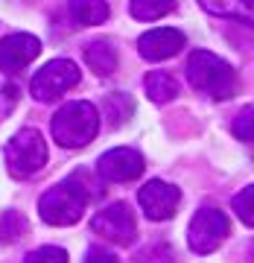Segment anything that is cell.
I'll return each mask as SVG.
<instances>
[{"label":"cell","instance_id":"cell-1","mask_svg":"<svg viewBox=\"0 0 254 263\" xmlns=\"http://www.w3.org/2000/svg\"><path fill=\"white\" fill-rule=\"evenodd\" d=\"M187 79L190 85L213 100H228L237 91V73L225 59L207 50H193L187 59Z\"/></svg>","mask_w":254,"mask_h":263},{"label":"cell","instance_id":"cell-16","mask_svg":"<svg viewBox=\"0 0 254 263\" xmlns=\"http://www.w3.org/2000/svg\"><path fill=\"white\" fill-rule=\"evenodd\" d=\"M175 9V0H132L129 12L138 21H158Z\"/></svg>","mask_w":254,"mask_h":263},{"label":"cell","instance_id":"cell-10","mask_svg":"<svg viewBox=\"0 0 254 263\" xmlns=\"http://www.w3.org/2000/svg\"><path fill=\"white\" fill-rule=\"evenodd\" d=\"M96 173L105 181H134L143 173V158L129 146L108 149L103 158L96 161Z\"/></svg>","mask_w":254,"mask_h":263},{"label":"cell","instance_id":"cell-7","mask_svg":"<svg viewBox=\"0 0 254 263\" xmlns=\"http://www.w3.org/2000/svg\"><path fill=\"white\" fill-rule=\"evenodd\" d=\"M91 228H94V234L105 237V240H111V243H117V246H132L134 234H138L134 214L126 202H114V205L103 208V211L91 219Z\"/></svg>","mask_w":254,"mask_h":263},{"label":"cell","instance_id":"cell-3","mask_svg":"<svg viewBox=\"0 0 254 263\" xmlns=\"http://www.w3.org/2000/svg\"><path fill=\"white\" fill-rule=\"evenodd\" d=\"M88 199H91V193L85 187H79L76 181H65V184L50 187L41 196L38 214H41V219L47 226H73V222L82 219Z\"/></svg>","mask_w":254,"mask_h":263},{"label":"cell","instance_id":"cell-9","mask_svg":"<svg viewBox=\"0 0 254 263\" xmlns=\"http://www.w3.org/2000/svg\"><path fill=\"white\" fill-rule=\"evenodd\" d=\"M41 53V41L29 32H15L0 41V70L3 73H18L21 67L35 62Z\"/></svg>","mask_w":254,"mask_h":263},{"label":"cell","instance_id":"cell-4","mask_svg":"<svg viewBox=\"0 0 254 263\" xmlns=\"http://www.w3.org/2000/svg\"><path fill=\"white\" fill-rule=\"evenodd\" d=\"M6 164L9 173L18 179H27L47 164V143L38 129H21L9 143H6Z\"/></svg>","mask_w":254,"mask_h":263},{"label":"cell","instance_id":"cell-18","mask_svg":"<svg viewBox=\"0 0 254 263\" xmlns=\"http://www.w3.org/2000/svg\"><path fill=\"white\" fill-rule=\"evenodd\" d=\"M134 263H172V249L167 243H152L134 257Z\"/></svg>","mask_w":254,"mask_h":263},{"label":"cell","instance_id":"cell-8","mask_svg":"<svg viewBox=\"0 0 254 263\" xmlns=\"http://www.w3.org/2000/svg\"><path fill=\"white\" fill-rule=\"evenodd\" d=\"M138 202H141L143 214L149 216L152 222H161V219H172V216H175L181 193H179V187H172L169 181L155 179V181H149L146 187H141Z\"/></svg>","mask_w":254,"mask_h":263},{"label":"cell","instance_id":"cell-14","mask_svg":"<svg viewBox=\"0 0 254 263\" xmlns=\"http://www.w3.org/2000/svg\"><path fill=\"white\" fill-rule=\"evenodd\" d=\"M143 88H146V94H149L152 103H169V100L179 97V82H175L167 70H152V73L146 76Z\"/></svg>","mask_w":254,"mask_h":263},{"label":"cell","instance_id":"cell-5","mask_svg":"<svg viewBox=\"0 0 254 263\" xmlns=\"http://www.w3.org/2000/svg\"><path fill=\"white\" fill-rule=\"evenodd\" d=\"M76 85H79V67L70 59H53L32 76L29 91H32L38 103H53Z\"/></svg>","mask_w":254,"mask_h":263},{"label":"cell","instance_id":"cell-20","mask_svg":"<svg viewBox=\"0 0 254 263\" xmlns=\"http://www.w3.org/2000/svg\"><path fill=\"white\" fill-rule=\"evenodd\" d=\"M251 126H254V108H251V105H245L243 111H240V117L234 120L231 132H234L240 141H251V138H254V129H251Z\"/></svg>","mask_w":254,"mask_h":263},{"label":"cell","instance_id":"cell-21","mask_svg":"<svg viewBox=\"0 0 254 263\" xmlns=\"http://www.w3.org/2000/svg\"><path fill=\"white\" fill-rule=\"evenodd\" d=\"M85 263H117V257H114L108 249H100V246H94V249L88 252V257H85Z\"/></svg>","mask_w":254,"mask_h":263},{"label":"cell","instance_id":"cell-17","mask_svg":"<svg viewBox=\"0 0 254 263\" xmlns=\"http://www.w3.org/2000/svg\"><path fill=\"white\" fill-rule=\"evenodd\" d=\"M234 211L240 214V219H243L245 226H254V187L251 184H248L243 193L234 196Z\"/></svg>","mask_w":254,"mask_h":263},{"label":"cell","instance_id":"cell-11","mask_svg":"<svg viewBox=\"0 0 254 263\" xmlns=\"http://www.w3.org/2000/svg\"><path fill=\"white\" fill-rule=\"evenodd\" d=\"M181 47H184V32H181V29H169V27L149 29V32H143V35L138 38V50H141V56L149 59V62L172 59Z\"/></svg>","mask_w":254,"mask_h":263},{"label":"cell","instance_id":"cell-6","mask_svg":"<svg viewBox=\"0 0 254 263\" xmlns=\"http://www.w3.org/2000/svg\"><path fill=\"white\" fill-rule=\"evenodd\" d=\"M228 231V216L219 211V208H199L196 216L190 219L187 228V243L196 254H210L217 252L219 246L225 243Z\"/></svg>","mask_w":254,"mask_h":263},{"label":"cell","instance_id":"cell-13","mask_svg":"<svg viewBox=\"0 0 254 263\" xmlns=\"http://www.w3.org/2000/svg\"><path fill=\"white\" fill-rule=\"evenodd\" d=\"M70 18L82 27H94L108 18V3L105 0H67Z\"/></svg>","mask_w":254,"mask_h":263},{"label":"cell","instance_id":"cell-19","mask_svg":"<svg viewBox=\"0 0 254 263\" xmlns=\"http://www.w3.org/2000/svg\"><path fill=\"white\" fill-rule=\"evenodd\" d=\"M24 263H67V252L58 246H44V249L29 252Z\"/></svg>","mask_w":254,"mask_h":263},{"label":"cell","instance_id":"cell-2","mask_svg":"<svg viewBox=\"0 0 254 263\" xmlns=\"http://www.w3.org/2000/svg\"><path fill=\"white\" fill-rule=\"evenodd\" d=\"M96 132H100V114L85 100L62 105L53 117V138L67 149H79L85 143H91Z\"/></svg>","mask_w":254,"mask_h":263},{"label":"cell","instance_id":"cell-12","mask_svg":"<svg viewBox=\"0 0 254 263\" xmlns=\"http://www.w3.org/2000/svg\"><path fill=\"white\" fill-rule=\"evenodd\" d=\"M85 62L96 76H108L117 67V50L108 41H94V44L85 47Z\"/></svg>","mask_w":254,"mask_h":263},{"label":"cell","instance_id":"cell-15","mask_svg":"<svg viewBox=\"0 0 254 263\" xmlns=\"http://www.w3.org/2000/svg\"><path fill=\"white\" fill-rule=\"evenodd\" d=\"M207 12H213L219 18H234V21H251L254 15V0H199Z\"/></svg>","mask_w":254,"mask_h":263}]
</instances>
